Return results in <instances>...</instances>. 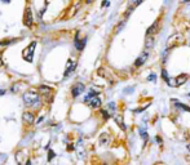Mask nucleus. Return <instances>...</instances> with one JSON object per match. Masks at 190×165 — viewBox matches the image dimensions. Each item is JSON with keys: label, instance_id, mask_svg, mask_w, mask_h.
<instances>
[{"label": "nucleus", "instance_id": "8", "mask_svg": "<svg viewBox=\"0 0 190 165\" xmlns=\"http://www.w3.org/2000/svg\"><path fill=\"white\" fill-rule=\"evenodd\" d=\"M75 68H76V62L69 59V61H67V65H66V70H65V78H67L70 73H73Z\"/></svg>", "mask_w": 190, "mask_h": 165}, {"label": "nucleus", "instance_id": "30", "mask_svg": "<svg viewBox=\"0 0 190 165\" xmlns=\"http://www.w3.org/2000/svg\"><path fill=\"white\" fill-rule=\"evenodd\" d=\"M5 94V90H3V89H0V96H4Z\"/></svg>", "mask_w": 190, "mask_h": 165}, {"label": "nucleus", "instance_id": "20", "mask_svg": "<svg viewBox=\"0 0 190 165\" xmlns=\"http://www.w3.org/2000/svg\"><path fill=\"white\" fill-rule=\"evenodd\" d=\"M162 78H163V80L164 81H168V80H170V75H168V72H167V70L166 68H163L162 70Z\"/></svg>", "mask_w": 190, "mask_h": 165}, {"label": "nucleus", "instance_id": "21", "mask_svg": "<svg viewBox=\"0 0 190 165\" xmlns=\"http://www.w3.org/2000/svg\"><path fill=\"white\" fill-rule=\"evenodd\" d=\"M101 114H102V117L105 119V120L110 119V116H111V115L109 114V111H107V110H101Z\"/></svg>", "mask_w": 190, "mask_h": 165}, {"label": "nucleus", "instance_id": "27", "mask_svg": "<svg viewBox=\"0 0 190 165\" xmlns=\"http://www.w3.org/2000/svg\"><path fill=\"white\" fill-rule=\"evenodd\" d=\"M184 10H186V13H189V17H190V4L186 5V8H185Z\"/></svg>", "mask_w": 190, "mask_h": 165}, {"label": "nucleus", "instance_id": "25", "mask_svg": "<svg viewBox=\"0 0 190 165\" xmlns=\"http://www.w3.org/2000/svg\"><path fill=\"white\" fill-rule=\"evenodd\" d=\"M40 90H41V92H47V93H49V88H45V86H40Z\"/></svg>", "mask_w": 190, "mask_h": 165}, {"label": "nucleus", "instance_id": "16", "mask_svg": "<svg viewBox=\"0 0 190 165\" xmlns=\"http://www.w3.org/2000/svg\"><path fill=\"white\" fill-rule=\"evenodd\" d=\"M154 47V36H146L145 39V49L146 50H150Z\"/></svg>", "mask_w": 190, "mask_h": 165}, {"label": "nucleus", "instance_id": "2", "mask_svg": "<svg viewBox=\"0 0 190 165\" xmlns=\"http://www.w3.org/2000/svg\"><path fill=\"white\" fill-rule=\"evenodd\" d=\"M184 40H185L184 35H182L181 32H176V34L171 35V36L168 37V40H167V49H172V48L177 47L178 44L184 43Z\"/></svg>", "mask_w": 190, "mask_h": 165}, {"label": "nucleus", "instance_id": "32", "mask_svg": "<svg viewBox=\"0 0 190 165\" xmlns=\"http://www.w3.org/2000/svg\"><path fill=\"white\" fill-rule=\"evenodd\" d=\"M3 3H10V0H1Z\"/></svg>", "mask_w": 190, "mask_h": 165}, {"label": "nucleus", "instance_id": "15", "mask_svg": "<svg viewBox=\"0 0 190 165\" xmlns=\"http://www.w3.org/2000/svg\"><path fill=\"white\" fill-rule=\"evenodd\" d=\"M172 102L175 103V106H176L177 108H180V110H184L186 112H190V107L189 106H186V104L184 103H181L180 101H177V99H172Z\"/></svg>", "mask_w": 190, "mask_h": 165}, {"label": "nucleus", "instance_id": "10", "mask_svg": "<svg viewBox=\"0 0 190 165\" xmlns=\"http://www.w3.org/2000/svg\"><path fill=\"white\" fill-rule=\"evenodd\" d=\"M176 83H177V86H181V85H184V84L188 81V79H189V75L188 73H180L178 76H176Z\"/></svg>", "mask_w": 190, "mask_h": 165}, {"label": "nucleus", "instance_id": "19", "mask_svg": "<svg viewBox=\"0 0 190 165\" xmlns=\"http://www.w3.org/2000/svg\"><path fill=\"white\" fill-rule=\"evenodd\" d=\"M167 85H168V86H172V88H176V86H177L176 79H172V78H170V80L167 81Z\"/></svg>", "mask_w": 190, "mask_h": 165}, {"label": "nucleus", "instance_id": "17", "mask_svg": "<svg viewBox=\"0 0 190 165\" xmlns=\"http://www.w3.org/2000/svg\"><path fill=\"white\" fill-rule=\"evenodd\" d=\"M142 3H144V0H130V5L128 6L135 10L140 4H142Z\"/></svg>", "mask_w": 190, "mask_h": 165}, {"label": "nucleus", "instance_id": "6", "mask_svg": "<svg viewBox=\"0 0 190 165\" xmlns=\"http://www.w3.org/2000/svg\"><path fill=\"white\" fill-rule=\"evenodd\" d=\"M84 89H85V86H84L83 83H76L73 88H71V94H73V97H79L84 92Z\"/></svg>", "mask_w": 190, "mask_h": 165}, {"label": "nucleus", "instance_id": "7", "mask_svg": "<svg viewBox=\"0 0 190 165\" xmlns=\"http://www.w3.org/2000/svg\"><path fill=\"white\" fill-rule=\"evenodd\" d=\"M22 120L25 124L31 125V124H34V121H35V116H34L33 112L26 111V112H23V115H22Z\"/></svg>", "mask_w": 190, "mask_h": 165}, {"label": "nucleus", "instance_id": "12", "mask_svg": "<svg viewBox=\"0 0 190 165\" xmlns=\"http://www.w3.org/2000/svg\"><path fill=\"white\" fill-rule=\"evenodd\" d=\"M114 120H115V122L123 129V130H127V126L124 125V120H123V116H122V115H119V114L114 115Z\"/></svg>", "mask_w": 190, "mask_h": 165}, {"label": "nucleus", "instance_id": "22", "mask_svg": "<svg viewBox=\"0 0 190 165\" xmlns=\"http://www.w3.org/2000/svg\"><path fill=\"white\" fill-rule=\"evenodd\" d=\"M125 23H127V19H124L123 22H120L119 24H118V27H116V32H120L122 29H123V27L125 26Z\"/></svg>", "mask_w": 190, "mask_h": 165}, {"label": "nucleus", "instance_id": "23", "mask_svg": "<svg viewBox=\"0 0 190 165\" xmlns=\"http://www.w3.org/2000/svg\"><path fill=\"white\" fill-rule=\"evenodd\" d=\"M155 78H157L155 73H150V75L148 76V81H154V80H155Z\"/></svg>", "mask_w": 190, "mask_h": 165}, {"label": "nucleus", "instance_id": "5", "mask_svg": "<svg viewBox=\"0 0 190 165\" xmlns=\"http://www.w3.org/2000/svg\"><path fill=\"white\" fill-rule=\"evenodd\" d=\"M149 55H150V53H149V50H145L144 52H141V54L138 55L137 58H136V61H135V66L136 67H141V66H144L146 62H148V58H149Z\"/></svg>", "mask_w": 190, "mask_h": 165}, {"label": "nucleus", "instance_id": "31", "mask_svg": "<svg viewBox=\"0 0 190 165\" xmlns=\"http://www.w3.org/2000/svg\"><path fill=\"white\" fill-rule=\"evenodd\" d=\"M0 66H3V59H1V55H0Z\"/></svg>", "mask_w": 190, "mask_h": 165}, {"label": "nucleus", "instance_id": "9", "mask_svg": "<svg viewBox=\"0 0 190 165\" xmlns=\"http://www.w3.org/2000/svg\"><path fill=\"white\" fill-rule=\"evenodd\" d=\"M25 24L28 27L33 26V12H31L30 8H27L26 13H25Z\"/></svg>", "mask_w": 190, "mask_h": 165}, {"label": "nucleus", "instance_id": "14", "mask_svg": "<svg viewBox=\"0 0 190 165\" xmlns=\"http://www.w3.org/2000/svg\"><path fill=\"white\" fill-rule=\"evenodd\" d=\"M85 41H87V39H85V37H84L83 40H79V34H76V36H75V47H76L78 50H82V49L84 48Z\"/></svg>", "mask_w": 190, "mask_h": 165}, {"label": "nucleus", "instance_id": "1", "mask_svg": "<svg viewBox=\"0 0 190 165\" xmlns=\"http://www.w3.org/2000/svg\"><path fill=\"white\" fill-rule=\"evenodd\" d=\"M23 102L27 104V106H34V104H36L40 102V96H39V93L34 92V90H30V92H26L23 94Z\"/></svg>", "mask_w": 190, "mask_h": 165}, {"label": "nucleus", "instance_id": "29", "mask_svg": "<svg viewBox=\"0 0 190 165\" xmlns=\"http://www.w3.org/2000/svg\"><path fill=\"white\" fill-rule=\"evenodd\" d=\"M93 1H95V0H85V3H87V4H92Z\"/></svg>", "mask_w": 190, "mask_h": 165}, {"label": "nucleus", "instance_id": "18", "mask_svg": "<svg viewBox=\"0 0 190 165\" xmlns=\"http://www.w3.org/2000/svg\"><path fill=\"white\" fill-rule=\"evenodd\" d=\"M140 135H141V138L144 139V143H146V141L149 139V134H148V132H146L145 129L140 128Z\"/></svg>", "mask_w": 190, "mask_h": 165}, {"label": "nucleus", "instance_id": "11", "mask_svg": "<svg viewBox=\"0 0 190 165\" xmlns=\"http://www.w3.org/2000/svg\"><path fill=\"white\" fill-rule=\"evenodd\" d=\"M98 142L101 146H106L110 143V135L107 134V133H102V134H100V138H98Z\"/></svg>", "mask_w": 190, "mask_h": 165}, {"label": "nucleus", "instance_id": "24", "mask_svg": "<svg viewBox=\"0 0 190 165\" xmlns=\"http://www.w3.org/2000/svg\"><path fill=\"white\" fill-rule=\"evenodd\" d=\"M155 142H157V143H159V145H162V143H163L162 138H160L159 135H157V137H155Z\"/></svg>", "mask_w": 190, "mask_h": 165}, {"label": "nucleus", "instance_id": "3", "mask_svg": "<svg viewBox=\"0 0 190 165\" xmlns=\"http://www.w3.org/2000/svg\"><path fill=\"white\" fill-rule=\"evenodd\" d=\"M35 47H36V41H33L28 47L25 49L23 50V54H22V57L25 61H28V62H31L33 61V55H34V50H35Z\"/></svg>", "mask_w": 190, "mask_h": 165}, {"label": "nucleus", "instance_id": "13", "mask_svg": "<svg viewBox=\"0 0 190 165\" xmlns=\"http://www.w3.org/2000/svg\"><path fill=\"white\" fill-rule=\"evenodd\" d=\"M157 31H158V21H155V22L146 30V36H153L154 34H157Z\"/></svg>", "mask_w": 190, "mask_h": 165}, {"label": "nucleus", "instance_id": "26", "mask_svg": "<svg viewBox=\"0 0 190 165\" xmlns=\"http://www.w3.org/2000/svg\"><path fill=\"white\" fill-rule=\"evenodd\" d=\"M53 155H55V153H53V151H49V155H48V160H52V159H53Z\"/></svg>", "mask_w": 190, "mask_h": 165}, {"label": "nucleus", "instance_id": "4", "mask_svg": "<svg viewBox=\"0 0 190 165\" xmlns=\"http://www.w3.org/2000/svg\"><path fill=\"white\" fill-rule=\"evenodd\" d=\"M84 102L87 103L89 107H92V108H98V107H101V103H102L98 96H95V97H85V98H84Z\"/></svg>", "mask_w": 190, "mask_h": 165}, {"label": "nucleus", "instance_id": "33", "mask_svg": "<svg viewBox=\"0 0 190 165\" xmlns=\"http://www.w3.org/2000/svg\"><path fill=\"white\" fill-rule=\"evenodd\" d=\"M189 22H190V17H189Z\"/></svg>", "mask_w": 190, "mask_h": 165}, {"label": "nucleus", "instance_id": "28", "mask_svg": "<svg viewBox=\"0 0 190 165\" xmlns=\"http://www.w3.org/2000/svg\"><path fill=\"white\" fill-rule=\"evenodd\" d=\"M181 4H190V0H180Z\"/></svg>", "mask_w": 190, "mask_h": 165}]
</instances>
